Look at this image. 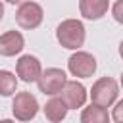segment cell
Instances as JSON below:
<instances>
[{
  "instance_id": "11",
  "label": "cell",
  "mask_w": 123,
  "mask_h": 123,
  "mask_svg": "<svg viewBox=\"0 0 123 123\" xmlns=\"http://www.w3.org/2000/svg\"><path fill=\"white\" fill-rule=\"evenodd\" d=\"M44 115L50 123H62L67 115V106L63 104L62 98H50L46 104H44Z\"/></svg>"
},
{
  "instance_id": "7",
  "label": "cell",
  "mask_w": 123,
  "mask_h": 123,
  "mask_svg": "<svg viewBox=\"0 0 123 123\" xmlns=\"http://www.w3.org/2000/svg\"><path fill=\"white\" fill-rule=\"evenodd\" d=\"M60 98L63 100L67 110L83 108L85 102H86V88L81 83H77V81H67L63 85V88L60 90Z\"/></svg>"
},
{
  "instance_id": "19",
  "label": "cell",
  "mask_w": 123,
  "mask_h": 123,
  "mask_svg": "<svg viewBox=\"0 0 123 123\" xmlns=\"http://www.w3.org/2000/svg\"><path fill=\"white\" fill-rule=\"evenodd\" d=\"M6 2H10V4H19L21 0H6Z\"/></svg>"
},
{
  "instance_id": "16",
  "label": "cell",
  "mask_w": 123,
  "mask_h": 123,
  "mask_svg": "<svg viewBox=\"0 0 123 123\" xmlns=\"http://www.w3.org/2000/svg\"><path fill=\"white\" fill-rule=\"evenodd\" d=\"M2 17H4V4L0 2V21H2Z\"/></svg>"
},
{
  "instance_id": "8",
  "label": "cell",
  "mask_w": 123,
  "mask_h": 123,
  "mask_svg": "<svg viewBox=\"0 0 123 123\" xmlns=\"http://www.w3.org/2000/svg\"><path fill=\"white\" fill-rule=\"evenodd\" d=\"M15 73H17V77H19L21 81H25V83H35V81L40 77V73H42V67H40L38 58H35V56H31V54L21 56V58L17 60V63H15Z\"/></svg>"
},
{
  "instance_id": "3",
  "label": "cell",
  "mask_w": 123,
  "mask_h": 123,
  "mask_svg": "<svg viewBox=\"0 0 123 123\" xmlns=\"http://www.w3.org/2000/svg\"><path fill=\"white\" fill-rule=\"evenodd\" d=\"M12 113L17 121H31L38 113V102L31 92H17L12 102Z\"/></svg>"
},
{
  "instance_id": "20",
  "label": "cell",
  "mask_w": 123,
  "mask_h": 123,
  "mask_svg": "<svg viewBox=\"0 0 123 123\" xmlns=\"http://www.w3.org/2000/svg\"><path fill=\"white\" fill-rule=\"evenodd\" d=\"M121 86H123V73H121Z\"/></svg>"
},
{
  "instance_id": "15",
  "label": "cell",
  "mask_w": 123,
  "mask_h": 123,
  "mask_svg": "<svg viewBox=\"0 0 123 123\" xmlns=\"http://www.w3.org/2000/svg\"><path fill=\"white\" fill-rule=\"evenodd\" d=\"M111 117L115 119V123H123V100H119V102L113 106Z\"/></svg>"
},
{
  "instance_id": "13",
  "label": "cell",
  "mask_w": 123,
  "mask_h": 123,
  "mask_svg": "<svg viewBox=\"0 0 123 123\" xmlns=\"http://www.w3.org/2000/svg\"><path fill=\"white\" fill-rule=\"evenodd\" d=\"M15 90H17V77L8 69H0V96H12Z\"/></svg>"
},
{
  "instance_id": "5",
  "label": "cell",
  "mask_w": 123,
  "mask_h": 123,
  "mask_svg": "<svg viewBox=\"0 0 123 123\" xmlns=\"http://www.w3.org/2000/svg\"><path fill=\"white\" fill-rule=\"evenodd\" d=\"M65 83H67V77H65L63 69H58V67H48V69L42 71L40 77L37 79L38 90H40L42 94H48V96L60 94V90L63 88Z\"/></svg>"
},
{
  "instance_id": "12",
  "label": "cell",
  "mask_w": 123,
  "mask_h": 123,
  "mask_svg": "<svg viewBox=\"0 0 123 123\" xmlns=\"http://www.w3.org/2000/svg\"><path fill=\"white\" fill-rule=\"evenodd\" d=\"M81 123H110V113L106 108L90 104L81 113Z\"/></svg>"
},
{
  "instance_id": "4",
  "label": "cell",
  "mask_w": 123,
  "mask_h": 123,
  "mask_svg": "<svg viewBox=\"0 0 123 123\" xmlns=\"http://www.w3.org/2000/svg\"><path fill=\"white\" fill-rule=\"evenodd\" d=\"M67 69L73 77H79V79H86V77H92L94 71H96V58L88 52H81L77 50L69 60H67Z\"/></svg>"
},
{
  "instance_id": "18",
  "label": "cell",
  "mask_w": 123,
  "mask_h": 123,
  "mask_svg": "<svg viewBox=\"0 0 123 123\" xmlns=\"http://www.w3.org/2000/svg\"><path fill=\"white\" fill-rule=\"evenodd\" d=\"M0 123H15V121H12V119H2Z\"/></svg>"
},
{
  "instance_id": "1",
  "label": "cell",
  "mask_w": 123,
  "mask_h": 123,
  "mask_svg": "<svg viewBox=\"0 0 123 123\" xmlns=\"http://www.w3.org/2000/svg\"><path fill=\"white\" fill-rule=\"evenodd\" d=\"M56 38L63 48L79 50L85 44V38H86V31H85L83 21H79V19H63L56 29Z\"/></svg>"
},
{
  "instance_id": "17",
  "label": "cell",
  "mask_w": 123,
  "mask_h": 123,
  "mask_svg": "<svg viewBox=\"0 0 123 123\" xmlns=\"http://www.w3.org/2000/svg\"><path fill=\"white\" fill-rule=\"evenodd\" d=\"M119 56H121V58H123V40H121V42H119Z\"/></svg>"
},
{
  "instance_id": "14",
  "label": "cell",
  "mask_w": 123,
  "mask_h": 123,
  "mask_svg": "<svg viewBox=\"0 0 123 123\" xmlns=\"http://www.w3.org/2000/svg\"><path fill=\"white\" fill-rule=\"evenodd\" d=\"M111 15L117 23L123 25V0H115V4L111 6Z\"/></svg>"
},
{
  "instance_id": "6",
  "label": "cell",
  "mask_w": 123,
  "mask_h": 123,
  "mask_svg": "<svg viewBox=\"0 0 123 123\" xmlns=\"http://www.w3.org/2000/svg\"><path fill=\"white\" fill-rule=\"evenodd\" d=\"M44 12L37 2H23L15 12V21L23 29H37L42 23Z\"/></svg>"
},
{
  "instance_id": "2",
  "label": "cell",
  "mask_w": 123,
  "mask_h": 123,
  "mask_svg": "<svg viewBox=\"0 0 123 123\" xmlns=\"http://www.w3.org/2000/svg\"><path fill=\"white\" fill-rule=\"evenodd\" d=\"M117 94H119V86H117V83L111 77L98 79L92 85V88H90V100H92V104L102 106L106 110L117 100Z\"/></svg>"
},
{
  "instance_id": "9",
  "label": "cell",
  "mask_w": 123,
  "mask_h": 123,
  "mask_svg": "<svg viewBox=\"0 0 123 123\" xmlns=\"http://www.w3.org/2000/svg\"><path fill=\"white\" fill-rule=\"evenodd\" d=\"M25 46V38L19 31H6L4 35H0V56L10 58L15 56L23 50Z\"/></svg>"
},
{
  "instance_id": "10",
  "label": "cell",
  "mask_w": 123,
  "mask_h": 123,
  "mask_svg": "<svg viewBox=\"0 0 123 123\" xmlns=\"http://www.w3.org/2000/svg\"><path fill=\"white\" fill-rule=\"evenodd\" d=\"M110 2L108 0H79V12L85 19L96 21L108 13Z\"/></svg>"
}]
</instances>
